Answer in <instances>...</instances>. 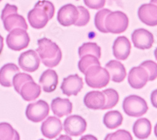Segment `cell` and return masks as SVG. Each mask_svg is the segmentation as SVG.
Here are the masks:
<instances>
[{
	"label": "cell",
	"mask_w": 157,
	"mask_h": 140,
	"mask_svg": "<svg viewBox=\"0 0 157 140\" xmlns=\"http://www.w3.org/2000/svg\"><path fill=\"white\" fill-rule=\"evenodd\" d=\"M133 131L135 136L140 139H146L151 133V124L150 121L146 118L138 119L134 124Z\"/></svg>",
	"instance_id": "cell-24"
},
{
	"label": "cell",
	"mask_w": 157,
	"mask_h": 140,
	"mask_svg": "<svg viewBox=\"0 0 157 140\" xmlns=\"http://www.w3.org/2000/svg\"><path fill=\"white\" fill-rule=\"evenodd\" d=\"M33 80L32 76L25 73H18L13 78V85L14 86L15 90L19 94L21 86L28 81Z\"/></svg>",
	"instance_id": "cell-31"
},
{
	"label": "cell",
	"mask_w": 157,
	"mask_h": 140,
	"mask_svg": "<svg viewBox=\"0 0 157 140\" xmlns=\"http://www.w3.org/2000/svg\"><path fill=\"white\" fill-rule=\"evenodd\" d=\"M132 46L127 37L120 36L115 40L113 50L114 57L119 60H126L130 54Z\"/></svg>",
	"instance_id": "cell-17"
},
{
	"label": "cell",
	"mask_w": 157,
	"mask_h": 140,
	"mask_svg": "<svg viewBox=\"0 0 157 140\" xmlns=\"http://www.w3.org/2000/svg\"><path fill=\"white\" fill-rule=\"evenodd\" d=\"M123 120L122 114L119 111L112 110L104 115L103 122L108 128L114 130L121 125Z\"/></svg>",
	"instance_id": "cell-25"
},
{
	"label": "cell",
	"mask_w": 157,
	"mask_h": 140,
	"mask_svg": "<svg viewBox=\"0 0 157 140\" xmlns=\"http://www.w3.org/2000/svg\"><path fill=\"white\" fill-rule=\"evenodd\" d=\"M39 83L45 92H54L58 85V75L54 70H47L42 74L39 79Z\"/></svg>",
	"instance_id": "cell-19"
},
{
	"label": "cell",
	"mask_w": 157,
	"mask_h": 140,
	"mask_svg": "<svg viewBox=\"0 0 157 140\" xmlns=\"http://www.w3.org/2000/svg\"><path fill=\"white\" fill-rule=\"evenodd\" d=\"M140 66L145 68L148 74V80L152 82L157 78V64L153 61H146Z\"/></svg>",
	"instance_id": "cell-33"
},
{
	"label": "cell",
	"mask_w": 157,
	"mask_h": 140,
	"mask_svg": "<svg viewBox=\"0 0 157 140\" xmlns=\"http://www.w3.org/2000/svg\"><path fill=\"white\" fill-rule=\"evenodd\" d=\"M132 39L135 47L142 50L150 49L154 42L153 34L145 29L135 30L132 35Z\"/></svg>",
	"instance_id": "cell-13"
},
{
	"label": "cell",
	"mask_w": 157,
	"mask_h": 140,
	"mask_svg": "<svg viewBox=\"0 0 157 140\" xmlns=\"http://www.w3.org/2000/svg\"><path fill=\"white\" fill-rule=\"evenodd\" d=\"M128 79L132 88L140 89L146 85L148 80V74L145 68L140 66L131 69Z\"/></svg>",
	"instance_id": "cell-15"
},
{
	"label": "cell",
	"mask_w": 157,
	"mask_h": 140,
	"mask_svg": "<svg viewBox=\"0 0 157 140\" xmlns=\"http://www.w3.org/2000/svg\"><path fill=\"white\" fill-rule=\"evenodd\" d=\"M18 132L7 122L0 123V140H19Z\"/></svg>",
	"instance_id": "cell-26"
},
{
	"label": "cell",
	"mask_w": 157,
	"mask_h": 140,
	"mask_svg": "<svg viewBox=\"0 0 157 140\" xmlns=\"http://www.w3.org/2000/svg\"><path fill=\"white\" fill-rule=\"evenodd\" d=\"M155 134L156 137L157 138V123L156 124V125L155 126Z\"/></svg>",
	"instance_id": "cell-38"
},
{
	"label": "cell",
	"mask_w": 157,
	"mask_h": 140,
	"mask_svg": "<svg viewBox=\"0 0 157 140\" xmlns=\"http://www.w3.org/2000/svg\"><path fill=\"white\" fill-rule=\"evenodd\" d=\"M17 13V6L8 3L2 10L1 18L3 22L4 28L6 31L10 32L15 29H21L25 30L28 29V25L25 19Z\"/></svg>",
	"instance_id": "cell-3"
},
{
	"label": "cell",
	"mask_w": 157,
	"mask_h": 140,
	"mask_svg": "<svg viewBox=\"0 0 157 140\" xmlns=\"http://www.w3.org/2000/svg\"><path fill=\"white\" fill-rule=\"evenodd\" d=\"M105 96V104L102 110L113 108L119 101V94L114 89L108 88L102 91Z\"/></svg>",
	"instance_id": "cell-28"
},
{
	"label": "cell",
	"mask_w": 157,
	"mask_h": 140,
	"mask_svg": "<svg viewBox=\"0 0 157 140\" xmlns=\"http://www.w3.org/2000/svg\"><path fill=\"white\" fill-rule=\"evenodd\" d=\"M94 65L101 66L99 59L93 55L87 54L81 58V60L78 62V67L82 73L85 74L86 70L89 68Z\"/></svg>",
	"instance_id": "cell-29"
},
{
	"label": "cell",
	"mask_w": 157,
	"mask_h": 140,
	"mask_svg": "<svg viewBox=\"0 0 157 140\" xmlns=\"http://www.w3.org/2000/svg\"><path fill=\"white\" fill-rule=\"evenodd\" d=\"M105 67L113 82L120 83L124 81L126 76V71L124 65L121 62L111 60L107 63Z\"/></svg>",
	"instance_id": "cell-18"
},
{
	"label": "cell",
	"mask_w": 157,
	"mask_h": 140,
	"mask_svg": "<svg viewBox=\"0 0 157 140\" xmlns=\"http://www.w3.org/2000/svg\"><path fill=\"white\" fill-rule=\"evenodd\" d=\"M62 131V124L60 120L54 116L48 117L41 126L42 134L48 138L54 139Z\"/></svg>",
	"instance_id": "cell-16"
},
{
	"label": "cell",
	"mask_w": 157,
	"mask_h": 140,
	"mask_svg": "<svg viewBox=\"0 0 157 140\" xmlns=\"http://www.w3.org/2000/svg\"><path fill=\"white\" fill-rule=\"evenodd\" d=\"M84 104L90 109H101L105 104V96L102 92L92 91L87 93L84 98Z\"/></svg>",
	"instance_id": "cell-23"
},
{
	"label": "cell",
	"mask_w": 157,
	"mask_h": 140,
	"mask_svg": "<svg viewBox=\"0 0 157 140\" xmlns=\"http://www.w3.org/2000/svg\"><path fill=\"white\" fill-rule=\"evenodd\" d=\"M65 133L72 136H78L83 134L87 128L86 120L80 116L73 115L67 117L63 122Z\"/></svg>",
	"instance_id": "cell-9"
},
{
	"label": "cell",
	"mask_w": 157,
	"mask_h": 140,
	"mask_svg": "<svg viewBox=\"0 0 157 140\" xmlns=\"http://www.w3.org/2000/svg\"><path fill=\"white\" fill-rule=\"evenodd\" d=\"M106 140H115V139H124L132 140L133 138L128 131L124 130H120L115 133L108 134L105 138Z\"/></svg>",
	"instance_id": "cell-34"
},
{
	"label": "cell",
	"mask_w": 157,
	"mask_h": 140,
	"mask_svg": "<svg viewBox=\"0 0 157 140\" xmlns=\"http://www.w3.org/2000/svg\"><path fill=\"white\" fill-rule=\"evenodd\" d=\"M82 78L79 77L77 74H72L63 80L60 88L62 93L69 97L77 95L83 88Z\"/></svg>",
	"instance_id": "cell-12"
},
{
	"label": "cell",
	"mask_w": 157,
	"mask_h": 140,
	"mask_svg": "<svg viewBox=\"0 0 157 140\" xmlns=\"http://www.w3.org/2000/svg\"><path fill=\"white\" fill-rule=\"evenodd\" d=\"M111 11L109 9H102L99 11L96 14L94 18V23L97 29L102 32V33H108L107 30L106 29L105 25V20L107 15L109 14Z\"/></svg>",
	"instance_id": "cell-30"
},
{
	"label": "cell",
	"mask_w": 157,
	"mask_h": 140,
	"mask_svg": "<svg viewBox=\"0 0 157 140\" xmlns=\"http://www.w3.org/2000/svg\"><path fill=\"white\" fill-rule=\"evenodd\" d=\"M150 3L156 5L157 6V0H151L150 1Z\"/></svg>",
	"instance_id": "cell-39"
},
{
	"label": "cell",
	"mask_w": 157,
	"mask_h": 140,
	"mask_svg": "<svg viewBox=\"0 0 157 140\" xmlns=\"http://www.w3.org/2000/svg\"><path fill=\"white\" fill-rule=\"evenodd\" d=\"M30 37L27 30L21 29H15L10 32L6 37L8 47L15 51H20L27 48L30 43Z\"/></svg>",
	"instance_id": "cell-7"
},
{
	"label": "cell",
	"mask_w": 157,
	"mask_h": 140,
	"mask_svg": "<svg viewBox=\"0 0 157 140\" xmlns=\"http://www.w3.org/2000/svg\"><path fill=\"white\" fill-rule=\"evenodd\" d=\"M3 37L0 35V54H1L3 49Z\"/></svg>",
	"instance_id": "cell-37"
},
{
	"label": "cell",
	"mask_w": 157,
	"mask_h": 140,
	"mask_svg": "<svg viewBox=\"0 0 157 140\" xmlns=\"http://www.w3.org/2000/svg\"><path fill=\"white\" fill-rule=\"evenodd\" d=\"M84 4L88 8L99 10L103 8L106 4V0H84Z\"/></svg>",
	"instance_id": "cell-35"
},
{
	"label": "cell",
	"mask_w": 157,
	"mask_h": 140,
	"mask_svg": "<svg viewBox=\"0 0 157 140\" xmlns=\"http://www.w3.org/2000/svg\"><path fill=\"white\" fill-rule=\"evenodd\" d=\"M51 109L55 115L59 118L67 116L72 111V104L68 98L57 97L52 101Z\"/></svg>",
	"instance_id": "cell-20"
},
{
	"label": "cell",
	"mask_w": 157,
	"mask_h": 140,
	"mask_svg": "<svg viewBox=\"0 0 157 140\" xmlns=\"http://www.w3.org/2000/svg\"><path fill=\"white\" fill-rule=\"evenodd\" d=\"M140 20L148 26L157 25V6L152 3L143 4L138 9Z\"/></svg>",
	"instance_id": "cell-14"
},
{
	"label": "cell",
	"mask_w": 157,
	"mask_h": 140,
	"mask_svg": "<svg viewBox=\"0 0 157 140\" xmlns=\"http://www.w3.org/2000/svg\"><path fill=\"white\" fill-rule=\"evenodd\" d=\"M155 58H156V59L157 61V47L155 50Z\"/></svg>",
	"instance_id": "cell-40"
},
{
	"label": "cell",
	"mask_w": 157,
	"mask_h": 140,
	"mask_svg": "<svg viewBox=\"0 0 157 140\" xmlns=\"http://www.w3.org/2000/svg\"><path fill=\"white\" fill-rule=\"evenodd\" d=\"M78 17L77 8L72 4H67L62 6L57 14V20L64 27L74 25Z\"/></svg>",
	"instance_id": "cell-11"
},
{
	"label": "cell",
	"mask_w": 157,
	"mask_h": 140,
	"mask_svg": "<svg viewBox=\"0 0 157 140\" xmlns=\"http://www.w3.org/2000/svg\"><path fill=\"white\" fill-rule=\"evenodd\" d=\"M40 64V59L37 53L33 50H29L21 53L18 58V65L25 71L34 72Z\"/></svg>",
	"instance_id": "cell-10"
},
{
	"label": "cell",
	"mask_w": 157,
	"mask_h": 140,
	"mask_svg": "<svg viewBox=\"0 0 157 140\" xmlns=\"http://www.w3.org/2000/svg\"><path fill=\"white\" fill-rule=\"evenodd\" d=\"M129 20L124 13L116 11H111L105 20V27L108 32L121 34L126 31L128 27Z\"/></svg>",
	"instance_id": "cell-5"
},
{
	"label": "cell",
	"mask_w": 157,
	"mask_h": 140,
	"mask_svg": "<svg viewBox=\"0 0 157 140\" xmlns=\"http://www.w3.org/2000/svg\"><path fill=\"white\" fill-rule=\"evenodd\" d=\"M87 54L93 55L99 59L101 56V47L96 43L86 42L78 48V55L80 58Z\"/></svg>",
	"instance_id": "cell-27"
},
{
	"label": "cell",
	"mask_w": 157,
	"mask_h": 140,
	"mask_svg": "<svg viewBox=\"0 0 157 140\" xmlns=\"http://www.w3.org/2000/svg\"><path fill=\"white\" fill-rule=\"evenodd\" d=\"M2 0H0V2H2Z\"/></svg>",
	"instance_id": "cell-41"
},
{
	"label": "cell",
	"mask_w": 157,
	"mask_h": 140,
	"mask_svg": "<svg viewBox=\"0 0 157 140\" xmlns=\"http://www.w3.org/2000/svg\"><path fill=\"white\" fill-rule=\"evenodd\" d=\"M78 11V17L77 20L75 23V26L82 27L87 25L90 20V14L89 11L82 6L77 7Z\"/></svg>",
	"instance_id": "cell-32"
},
{
	"label": "cell",
	"mask_w": 157,
	"mask_h": 140,
	"mask_svg": "<svg viewBox=\"0 0 157 140\" xmlns=\"http://www.w3.org/2000/svg\"><path fill=\"white\" fill-rule=\"evenodd\" d=\"M49 110L50 107L47 102L43 100H39L27 106L25 115L32 122H40L48 116Z\"/></svg>",
	"instance_id": "cell-8"
},
{
	"label": "cell",
	"mask_w": 157,
	"mask_h": 140,
	"mask_svg": "<svg viewBox=\"0 0 157 140\" xmlns=\"http://www.w3.org/2000/svg\"><path fill=\"white\" fill-rule=\"evenodd\" d=\"M55 7L47 0L38 2L34 8L28 14V20L32 27L40 29L45 27L48 22L53 18Z\"/></svg>",
	"instance_id": "cell-1"
},
{
	"label": "cell",
	"mask_w": 157,
	"mask_h": 140,
	"mask_svg": "<svg viewBox=\"0 0 157 140\" xmlns=\"http://www.w3.org/2000/svg\"><path fill=\"white\" fill-rule=\"evenodd\" d=\"M36 51L43 64L49 68L57 66L62 59V51L59 47L47 38L38 40Z\"/></svg>",
	"instance_id": "cell-2"
},
{
	"label": "cell",
	"mask_w": 157,
	"mask_h": 140,
	"mask_svg": "<svg viewBox=\"0 0 157 140\" xmlns=\"http://www.w3.org/2000/svg\"><path fill=\"white\" fill-rule=\"evenodd\" d=\"M124 112L130 117H141L146 114L148 107L146 101L141 97L132 95L126 97L123 103Z\"/></svg>",
	"instance_id": "cell-6"
},
{
	"label": "cell",
	"mask_w": 157,
	"mask_h": 140,
	"mask_svg": "<svg viewBox=\"0 0 157 140\" xmlns=\"http://www.w3.org/2000/svg\"><path fill=\"white\" fill-rule=\"evenodd\" d=\"M41 94V87L33 80L25 82L20 88L19 94L23 100L30 102L36 99Z\"/></svg>",
	"instance_id": "cell-21"
},
{
	"label": "cell",
	"mask_w": 157,
	"mask_h": 140,
	"mask_svg": "<svg viewBox=\"0 0 157 140\" xmlns=\"http://www.w3.org/2000/svg\"><path fill=\"white\" fill-rule=\"evenodd\" d=\"M84 74L87 85L93 88H101L106 86L110 80V76L107 70L99 65L90 66L86 70Z\"/></svg>",
	"instance_id": "cell-4"
},
{
	"label": "cell",
	"mask_w": 157,
	"mask_h": 140,
	"mask_svg": "<svg viewBox=\"0 0 157 140\" xmlns=\"http://www.w3.org/2000/svg\"><path fill=\"white\" fill-rule=\"evenodd\" d=\"M19 68L14 63H7L0 69V85L5 87L13 85V78L19 73Z\"/></svg>",
	"instance_id": "cell-22"
},
{
	"label": "cell",
	"mask_w": 157,
	"mask_h": 140,
	"mask_svg": "<svg viewBox=\"0 0 157 140\" xmlns=\"http://www.w3.org/2000/svg\"><path fill=\"white\" fill-rule=\"evenodd\" d=\"M150 98L152 106L154 107L157 108V89L152 92Z\"/></svg>",
	"instance_id": "cell-36"
}]
</instances>
